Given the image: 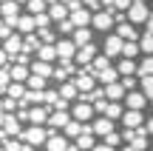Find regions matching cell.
<instances>
[{"label": "cell", "mask_w": 153, "mask_h": 151, "mask_svg": "<svg viewBox=\"0 0 153 151\" xmlns=\"http://www.w3.org/2000/svg\"><path fill=\"white\" fill-rule=\"evenodd\" d=\"M125 108H131V111H148V108H150V97L145 94L142 89H139V91H128Z\"/></svg>", "instance_id": "obj_4"}, {"label": "cell", "mask_w": 153, "mask_h": 151, "mask_svg": "<svg viewBox=\"0 0 153 151\" xmlns=\"http://www.w3.org/2000/svg\"><path fill=\"white\" fill-rule=\"evenodd\" d=\"M119 125L122 128H145V125H148V111H131V108H128Z\"/></svg>", "instance_id": "obj_5"}, {"label": "cell", "mask_w": 153, "mask_h": 151, "mask_svg": "<svg viewBox=\"0 0 153 151\" xmlns=\"http://www.w3.org/2000/svg\"><path fill=\"white\" fill-rule=\"evenodd\" d=\"M114 131H119L114 120H108V117H97V120H94V134H97L99 140H105V137L114 134Z\"/></svg>", "instance_id": "obj_6"}, {"label": "cell", "mask_w": 153, "mask_h": 151, "mask_svg": "<svg viewBox=\"0 0 153 151\" xmlns=\"http://www.w3.org/2000/svg\"><path fill=\"white\" fill-rule=\"evenodd\" d=\"M122 51H125V40L119 37L116 32H111V34H102V54H108L111 60H119L122 57Z\"/></svg>", "instance_id": "obj_2"}, {"label": "cell", "mask_w": 153, "mask_h": 151, "mask_svg": "<svg viewBox=\"0 0 153 151\" xmlns=\"http://www.w3.org/2000/svg\"><path fill=\"white\" fill-rule=\"evenodd\" d=\"M145 32H153V14H150V20H148V26H145Z\"/></svg>", "instance_id": "obj_9"}, {"label": "cell", "mask_w": 153, "mask_h": 151, "mask_svg": "<svg viewBox=\"0 0 153 151\" xmlns=\"http://www.w3.org/2000/svg\"><path fill=\"white\" fill-rule=\"evenodd\" d=\"M153 9H150V0H133V6L128 9V20L133 26H148Z\"/></svg>", "instance_id": "obj_1"}, {"label": "cell", "mask_w": 153, "mask_h": 151, "mask_svg": "<svg viewBox=\"0 0 153 151\" xmlns=\"http://www.w3.org/2000/svg\"><path fill=\"white\" fill-rule=\"evenodd\" d=\"M71 117L76 123H94V120H97V106L88 103V100H76L71 106Z\"/></svg>", "instance_id": "obj_3"}, {"label": "cell", "mask_w": 153, "mask_h": 151, "mask_svg": "<svg viewBox=\"0 0 153 151\" xmlns=\"http://www.w3.org/2000/svg\"><path fill=\"white\" fill-rule=\"evenodd\" d=\"M150 6H153V0H150Z\"/></svg>", "instance_id": "obj_10"}, {"label": "cell", "mask_w": 153, "mask_h": 151, "mask_svg": "<svg viewBox=\"0 0 153 151\" xmlns=\"http://www.w3.org/2000/svg\"><path fill=\"white\" fill-rule=\"evenodd\" d=\"M139 49H142V57H145V54H153V32H145V34H142Z\"/></svg>", "instance_id": "obj_8"}, {"label": "cell", "mask_w": 153, "mask_h": 151, "mask_svg": "<svg viewBox=\"0 0 153 151\" xmlns=\"http://www.w3.org/2000/svg\"><path fill=\"white\" fill-rule=\"evenodd\" d=\"M94 34H97V32H94L91 26H88V29H76V32H74V43H76V46L82 49V46L94 43Z\"/></svg>", "instance_id": "obj_7"}]
</instances>
